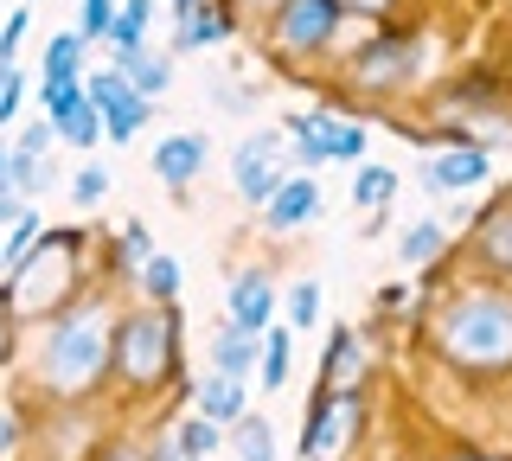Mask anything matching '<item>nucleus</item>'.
<instances>
[{
  "instance_id": "obj_26",
  "label": "nucleus",
  "mask_w": 512,
  "mask_h": 461,
  "mask_svg": "<svg viewBox=\"0 0 512 461\" xmlns=\"http://www.w3.org/2000/svg\"><path fill=\"white\" fill-rule=\"evenodd\" d=\"M237 455L244 461H276V442H269V423L263 417H237Z\"/></svg>"
},
{
  "instance_id": "obj_21",
  "label": "nucleus",
  "mask_w": 512,
  "mask_h": 461,
  "mask_svg": "<svg viewBox=\"0 0 512 461\" xmlns=\"http://www.w3.org/2000/svg\"><path fill=\"white\" fill-rule=\"evenodd\" d=\"M141 289H148L154 301H173V295H180V263H173L167 250H154V257L141 263Z\"/></svg>"
},
{
  "instance_id": "obj_8",
  "label": "nucleus",
  "mask_w": 512,
  "mask_h": 461,
  "mask_svg": "<svg viewBox=\"0 0 512 461\" xmlns=\"http://www.w3.org/2000/svg\"><path fill=\"white\" fill-rule=\"evenodd\" d=\"M410 77H416V39H372L352 58V84H365V90H397Z\"/></svg>"
},
{
  "instance_id": "obj_40",
  "label": "nucleus",
  "mask_w": 512,
  "mask_h": 461,
  "mask_svg": "<svg viewBox=\"0 0 512 461\" xmlns=\"http://www.w3.org/2000/svg\"><path fill=\"white\" fill-rule=\"evenodd\" d=\"M103 461H148V455H135V449H109Z\"/></svg>"
},
{
  "instance_id": "obj_33",
  "label": "nucleus",
  "mask_w": 512,
  "mask_h": 461,
  "mask_svg": "<svg viewBox=\"0 0 512 461\" xmlns=\"http://www.w3.org/2000/svg\"><path fill=\"white\" fill-rule=\"evenodd\" d=\"M116 26V0H84V39H109Z\"/></svg>"
},
{
  "instance_id": "obj_16",
  "label": "nucleus",
  "mask_w": 512,
  "mask_h": 461,
  "mask_svg": "<svg viewBox=\"0 0 512 461\" xmlns=\"http://www.w3.org/2000/svg\"><path fill=\"white\" fill-rule=\"evenodd\" d=\"M199 417H212V423H237L244 417V378H231V372H212L199 385Z\"/></svg>"
},
{
  "instance_id": "obj_32",
  "label": "nucleus",
  "mask_w": 512,
  "mask_h": 461,
  "mask_svg": "<svg viewBox=\"0 0 512 461\" xmlns=\"http://www.w3.org/2000/svg\"><path fill=\"white\" fill-rule=\"evenodd\" d=\"M314 314H320V289H314V282H295V289H288V321L314 327Z\"/></svg>"
},
{
  "instance_id": "obj_14",
  "label": "nucleus",
  "mask_w": 512,
  "mask_h": 461,
  "mask_svg": "<svg viewBox=\"0 0 512 461\" xmlns=\"http://www.w3.org/2000/svg\"><path fill=\"white\" fill-rule=\"evenodd\" d=\"M199 167H205V135H167V141L154 148V173L173 186V193H180V186H186Z\"/></svg>"
},
{
  "instance_id": "obj_3",
  "label": "nucleus",
  "mask_w": 512,
  "mask_h": 461,
  "mask_svg": "<svg viewBox=\"0 0 512 461\" xmlns=\"http://www.w3.org/2000/svg\"><path fill=\"white\" fill-rule=\"evenodd\" d=\"M352 429H359V397L352 391H314L308 417H301V455L308 461H333L352 442Z\"/></svg>"
},
{
  "instance_id": "obj_38",
  "label": "nucleus",
  "mask_w": 512,
  "mask_h": 461,
  "mask_svg": "<svg viewBox=\"0 0 512 461\" xmlns=\"http://www.w3.org/2000/svg\"><path fill=\"white\" fill-rule=\"evenodd\" d=\"M13 449H20V417H13V410H0V461H7Z\"/></svg>"
},
{
  "instance_id": "obj_28",
  "label": "nucleus",
  "mask_w": 512,
  "mask_h": 461,
  "mask_svg": "<svg viewBox=\"0 0 512 461\" xmlns=\"http://www.w3.org/2000/svg\"><path fill=\"white\" fill-rule=\"evenodd\" d=\"M282 378H288V333L269 327L263 333V391H282Z\"/></svg>"
},
{
  "instance_id": "obj_35",
  "label": "nucleus",
  "mask_w": 512,
  "mask_h": 461,
  "mask_svg": "<svg viewBox=\"0 0 512 461\" xmlns=\"http://www.w3.org/2000/svg\"><path fill=\"white\" fill-rule=\"evenodd\" d=\"M26 26H32V20H26V13H13V20H7V26H0V65H13V52H20V39H26Z\"/></svg>"
},
{
  "instance_id": "obj_25",
  "label": "nucleus",
  "mask_w": 512,
  "mask_h": 461,
  "mask_svg": "<svg viewBox=\"0 0 512 461\" xmlns=\"http://www.w3.org/2000/svg\"><path fill=\"white\" fill-rule=\"evenodd\" d=\"M442 244H448L442 225H410L404 244H397V257H404V263H429V257H442Z\"/></svg>"
},
{
  "instance_id": "obj_12",
  "label": "nucleus",
  "mask_w": 512,
  "mask_h": 461,
  "mask_svg": "<svg viewBox=\"0 0 512 461\" xmlns=\"http://www.w3.org/2000/svg\"><path fill=\"white\" fill-rule=\"evenodd\" d=\"M480 180H487V154H480L474 141H468V148L455 141L448 154L429 161V186H436V193H468V186H480Z\"/></svg>"
},
{
  "instance_id": "obj_42",
  "label": "nucleus",
  "mask_w": 512,
  "mask_h": 461,
  "mask_svg": "<svg viewBox=\"0 0 512 461\" xmlns=\"http://www.w3.org/2000/svg\"><path fill=\"white\" fill-rule=\"evenodd\" d=\"M7 161H13V154H7V148H0V173H7Z\"/></svg>"
},
{
  "instance_id": "obj_43",
  "label": "nucleus",
  "mask_w": 512,
  "mask_h": 461,
  "mask_svg": "<svg viewBox=\"0 0 512 461\" xmlns=\"http://www.w3.org/2000/svg\"><path fill=\"white\" fill-rule=\"evenodd\" d=\"M186 7H199V0H180V13H186Z\"/></svg>"
},
{
  "instance_id": "obj_37",
  "label": "nucleus",
  "mask_w": 512,
  "mask_h": 461,
  "mask_svg": "<svg viewBox=\"0 0 512 461\" xmlns=\"http://www.w3.org/2000/svg\"><path fill=\"white\" fill-rule=\"evenodd\" d=\"M20 90H26V84H20V71L7 65V84H0V122H13V109H20Z\"/></svg>"
},
{
  "instance_id": "obj_34",
  "label": "nucleus",
  "mask_w": 512,
  "mask_h": 461,
  "mask_svg": "<svg viewBox=\"0 0 512 461\" xmlns=\"http://www.w3.org/2000/svg\"><path fill=\"white\" fill-rule=\"evenodd\" d=\"M71 193H77V205H96V199L109 193V173H103V167H84V173H77V186H71Z\"/></svg>"
},
{
  "instance_id": "obj_19",
  "label": "nucleus",
  "mask_w": 512,
  "mask_h": 461,
  "mask_svg": "<svg viewBox=\"0 0 512 461\" xmlns=\"http://www.w3.org/2000/svg\"><path fill=\"white\" fill-rule=\"evenodd\" d=\"M122 77L141 90V97H160L173 84V58H148V52H122Z\"/></svg>"
},
{
  "instance_id": "obj_23",
  "label": "nucleus",
  "mask_w": 512,
  "mask_h": 461,
  "mask_svg": "<svg viewBox=\"0 0 512 461\" xmlns=\"http://www.w3.org/2000/svg\"><path fill=\"white\" fill-rule=\"evenodd\" d=\"M39 97H45V122L58 129V122L71 116V109H84V103H90V90L71 77V84H39Z\"/></svg>"
},
{
  "instance_id": "obj_18",
  "label": "nucleus",
  "mask_w": 512,
  "mask_h": 461,
  "mask_svg": "<svg viewBox=\"0 0 512 461\" xmlns=\"http://www.w3.org/2000/svg\"><path fill=\"white\" fill-rule=\"evenodd\" d=\"M231 33V20H224L218 7H186L180 13V52H199V45H218Z\"/></svg>"
},
{
  "instance_id": "obj_31",
  "label": "nucleus",
  "mask_w": 512,
  "mask_h": 461,
  "mask_svg": "<svg viewBox=\"0 0 512 461\" xmlns=\"http://www.w3.org/2000/svg\"><path fill=\"white\" fill-rule=\"evenodd\" d=\"M39 231H45V225H39L32 212H20V218H13V237H7V263H13V269L26 263V250L39 244Z\"/></svg>"
},
{
  "instance_id": "obj_11",
  "label": "nucleus",
  "mask_w": 512,
  "mask_h": 461,
  "mask_svg": "<svg viewBox=\"0 0 512 461\" xmlns=\"http://www.w3.org/2000/svg\"><path fill=\"white\" fill-rule=\"evenodd\" d=\"M269 314H276V289H269L263 269H244L231 282V321L250 327V333H269Z\"/></svg>"
},
{
  "instance_id": "obj_13",
  "label": "nucleus",
  "mask_w": 512,
  "mask_h": 461,
  "mask_svg": "<svg viewBox=\"0 0 512 461\" xmlns=\"http://www.w3.org/2000/svg\"><path fill=\"white\" fill-rule=\"evenodd\" d=\"M314 205H320V186L308 180V173H288V180L276 186V199L263 205V218H269V231H295L301 218H314Z\"/></svg>"
},
{
  "instance_id": "obj_2",
  "label": "nucleus",
  "mask_w": 512,
  "mask_h": 461,
  "mask_svg": "<svg viewBox=\"0 0 512 461\" xmlns=\"http://www.w3.org/2000/svg\"><path fill=\"white\" fill-rule=\"evenodd\" d=\"M442 353L468 372H500L512 365V301L506 295H461L442 314Z\"/></svg>"
},
{
  "instance_id": "obj_29",
  "label": "nucleus",
  "mask_w": 512,
  "mask_h": 461,
  "mask_svg": "<svg viewBox=\"0 0 512 461\" xmlns=\"http://www.w3.org/2000/svg\"><path fill=\"white\" fill-rule=\"evenodd\" d=\"M58 129H64V141H77V148H90V141L103 135V116H96V103H84V109H71V116H64Z\"/></svg>"
},
{
  "instance_id": "obj_9",
  "label": "nucleus",
  "mask_w": 512,
  "mask_h": 461,
  "mask_svg": "<svg viewBox=\"0 0 512 461\" xmlns=\"http://www.w3.org/2000/svg\"><path fill=\"white\" fill-rule=\"evenodd\" d=\"M276 148H282L276 135H250V141H237V193H244L250 205H269V199H276V186L288 180V173L276 167Z\"/></svg>"
},
{
  "instance_id": "obj_4",
  "label": "nucleus",
  "mask_w": 512,
  "mask_h": 461,
  "mask_svg": "<svg viewBox=\"0 0 512 461\" xmlns=\"http://www.w3.org/2000/svg\"><path fill=\"white\" fill-rule=\"evenodd\" d=\"M116 359L135 385H154L173 359V321L167 314H135V321H122L116 327Z\"/></svg>"
},
{
  "instance_id": "obj_39",
  "label": "nucleus",
  "mask_w": 512,
  "mask_h": 461,
  "mask_svg": "<svg viewBox=\"0 0 512 461\" xmlns=\"http://www.w3.org/2000/svg\"><path fill=\"white\" fill-rule=\"evenodd\" d=\"M45 141H52V122H45V129H26L20 135V154H45Z\"/></svg>"
},
{
  "instance_id": "obj_5",
  "label": "nucleus",
  "mask_w": 512,
  "mask_h": 461,
  "mask_svg": "<svg viewBox=\"0 0 512 461\" xmlns=\"http://www.w3.org/2000/svg\"><path fill=\"white\" fill-rule=\"evenodd\" d=\"M282 129H288V141H295L301 167L359 161V154H365V129H359V122H340V116H288Z\"/></svg>"
},
{
  "instance_id": "obj_27",
  "label": "nucleus",
  "mask_w": 512,
  "mask_h": 461,
  "mask_svg": "<svg viewBox=\"0 0 512 461\" xmlns=\"http://www.w3.org/2000/svg\"><path fill=\"white\" fill-rule=\"evenodd\" d=\"M148 0H128V7L116 13V26H109V39L122 45V52H141V33H148Z\"/></svg>"
},
{
  "instance_id": "obj_22",
  "label": "nucleus",
  "mask_w": 512,
  "mask_h": 461,
  "mask_svg": "<svg viewBox=\"0 0 512 461\" xmlns=\"http://www.w3.org/2000/svg\"><path fill=\"white\" fill-rule=\"evenodd\" d=\"M391 193H397V173H391V167H359V180H352V205L378 212Z\"/></svg>"
},
{
  "instance_id": "obj_6",
  "label": "nucleus",
  "mask_w": 512,
  "mask_h": 461,
  "mask_svg": "<svg viewBox=\"0 0 512 461\" xmlns=\"http://www.w3.org/2000/svg\"><path fill=\"white\" fill-rule=\"evenodd\" d=\"M90 103H96V116H103L109 141H135V129L148 122V97H141L122 71H96L90 77Z\"/></svg>"
},
{
  "instance_id": "obj_44",
  "label": "nucleus",
  "mask_w": 512,
  "mask_h": 461,
  "mask_svg": "<svg viewBox=\"0 0 512 461\" xmlns=\"http://www.w3.org/2000/svg\"><path fill=\"white\" fill-rule=\"evenodd\" d=\"M0 84H7V65H0Z\"/></svg>"
},
{
  "instance_id": "obj_20",
  "label": "nucleus",
  "mask_w": 512,
  "mask_h": 461,
  "mask_svg": "<svg viewBox=\"0 0 512 461\" xmlns=\"http://www.w3.org/2000/svg\"><path fill=\"white\" fill-rule=\"evenodd\" d=\"M77 58H84V33H58L52 45H45V84H71V77H84Z\"/></svg>"
},
{
  "instance_id": "obj_10",
  "label": "nucleus",
  "mask_w": 512,
  "mask_h": 461,
  "mask_svg": "<svg viewBox=\"0 0 512 461\" xmlns=\"http://www.w3.org/2000/svg\"><path fill=\"white\" fill-rule=\"evenodd\" d=\"M71 250H77V231H58L52 244L39 250V263H20V269H13V282H32V289H20L13 301H26V308H39V301H45V282H52V289L64 282V269H71Z\"/></svg>"
},
{
  "instance_id": "obj_1",
  "label": "nucleus",
  "mask_w": 512,
  "mask_h": 461,
  "mask_svg": "<svg viewBox=\"0 0 512 461\" xmlns=\"http://www.w3.org/2000/svg\"><path fill=\"white\" fill-rule=\"evenodd\" d=\"M109 353H116V321H109L103 301H84V308L58 314L52 321V346H45V385L58 397H77L103 378Z\"/></svg>"
},
{
  "instance_id": "obj_36",
  "label": "nucleus",
  "mask_w": 512,
  "mask_h": 461,
  "mask_svg": "<svg viewBox=\"0 0 512 461\" xmlns=\"http://www.w3.org/2000/svg\"><path fill=\"white\" fill-rule=\"evenodd\" d=\"M122 257H128V263H148V257H154V244H148V231H141V225H128V237H122Z\"/></svg>"
},
{
  "instance_id": "obj_15",
  "label": "nucleus",
  "mask_w": 512,
  "mask_h": 461,
  "mask_svg": "<svg viewBox=\"0 0 512 461\" xmlns=\"http://www.w3.org/2000/svg\"><path fill=\"white\" fill-rule=\"evenodd\" d=\"M256 353H263V333H250V327H224L218 340H212V372H231V378H250L256 372Z\"/></svg>"
},
{
  "instance_id": "obj_30",
  "label": "nucleus",
  "mask_w": 512,
  "mask_h": 461,
  "mask_svg": "<svg viewBox=\"0 0 512 461\" xmlns=\"http://www.w3.org/2000/svg\"><path fill=\"white\" fill-rule=\"evenodd\" d=\"M487 257L500 263V269H512V205L500 218H487Z\"/></svg>"
},
{
  "instance_id": "obj_24",
  "label": "nucleus",
  "mask_w": 512,
  "mask_h": 461,
  "mask_svg": "<svg viewBox=\"0 0 512 461\" xmlns=\"http://www.w3.org/2000/svg\"><path fill=\"white\" fill-rule=\"evenodd\" d=\"M173 449H180V461H205V455L218 449V423L212 417H192L180 436H173Z\"/></svg>"
},
{
  "instance_id": "obj_17",
  "label": "nucleus",
  "mask_w": 512,
  "mask_h": 461,
  "mask_svg": "<svg viewBox=\"0 0 512 461\" xmlns=\"http://www.w3.org/2000/svg\"><path fill=\"white\" fill-rule=\"evenodd\" d=\"M365 372V353H359V333H333V353H327V378L320 385L327 391H352Z\"/></svg>"
},
{
  "instance_id": "obj_7",
  "label": "nucleus",
  "mask_w": 512,
  "mask_h": 461,
  "mask_svg": "<svg viewBox=\"0 0 512 461\" xmlns=\"http://www.w3.org/2000/svg\"><path fill=\"white\" fill-rule=\"evenodd\" d=\"M340 26V0H282L276 13V39L288 52H320Z\"/></svg>"
},
{
  "instance_id": "obj_41",
  "label": "nucleus",
  "mask_w": 512,
  "mask_h": 461,
  "mask_svg": "<svg viewBox=\"0 0 512 461\" xmlns=\"http://www.w3.org/2000/svg\"><path fill=\"white\" fill-rule=\"evenodd\" d=\"M455 461H487V455H474V449H461V455H455Z\"/></svg>"
}]
</instances>
